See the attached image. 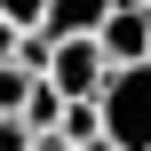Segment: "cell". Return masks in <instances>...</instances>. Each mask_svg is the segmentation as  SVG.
Returning <instances> with one entry per match:
<instances>
[{"mask_svg": "<svg viewBox=\"0 0 151 151\" xmlns=\"http://www.w3.org/2000/svg\"><path fill=\"white\" fill-rule=\"evenodd\" d=\"M32 151H72V143H56V135H40V143H32Z\"/></svg>", "mask_w": 151, "mask_h": 151, "instance_id": "30bf717a", "label": "cell"}, {"mask_svg": "<svg viewBox=\"0 0 151 151\" xmlns=\"http://www.w3.org/2000/svg\"><path fill=\"white\" fill-rule=\"evenodd\" d=\"M96 119H104V151H151V64L104 72Z\"/></svg>", "mask_w": 151, "mask_h": 151, "instance_id": "6da1fadb", "label": "cell"}, {"mask_svg": "<svg viewBox=\"0 0 151 151\" xmlns=\"http://www.w3.org/2000/svg\"><path fill=\"white\" fill-rule=\"evenodd\" d=\"M111 8H119V0H48V16H40V40H96Z\"/></svg>", "mask_w": 151, "mask_h": 151, "instance_id": "277c9868", "label": "cell"}, {"mask_svg": "<svg viewBox=\"0 0 151 151\" xmlns=\"http://www.w3.org/2000/svg\"><path fill=\"white\" fill-rule=\"evenodd\" d=\"M16 119H24V127H32V143H40V135H56V119H64V96H56L48 80H32V96H24V111H16Z\"/></svg>", "mask_w": 151, "mask_h": 151, "instance_id": "5b68a950", "label": "cell"}, {"mask_svg": "<svg viewBox=\"0 0 151 151\" xmlns=\"http://www.w3.org/2000/svg\"><path fill=\"white\" fill-rule=\"evenodd\" d=\"M96 48H104L111 72L119 64H151V8H111L104 32H96Z\"/></svg>", "mask_w": 151, "mask_h": 151, "instance_id": "3957f363", "label": "cell"}, {"mask_svg": "<svg viewBox=\"0 0 151 151\" xmlns=\"http://www.w3.org/2000/svg\"><path fill=\"white\" fill-rule=\"evenodd\" d=\"M0 151H32V127L24 119H0Z\"/></svg>", "mask_w": 151, "mask_h": 151, "instance_id": "ba28073f", "label": "cell"}, {"mask_svg": "<svg viewBox=\"0 0 151 151\" xmlns=\"http://www.w3.org/2000/svg\"><path fill=\"white\" fill-rule=\"evenodd\" d=\"M24 96H32V72H24V64H8V72H0V119H16V111H24Z\"/></svg>", "mask_w": 151, "mask_h": 151, "instance_id": "8992f818", "label": "cell"}, {"mask_svg": "<svg viewBox=\"0 0 151 151\" xmlns=\"http://www.w3.org/2000/svg\"><path fill=\"white\" fill-rule=\"evenodd\" d=\"M40 16H48V0H0V24L8 32H40Z\"/></svg>", "mask_w": 151, "mask_h": 151, "instance_id": "52a82bcc", "label": "cell"}, {"mask_svg": "<svg viewBox=\"0 0 151 151\" xmlns=\"http://www.w3.org/2000/svg\"><path fill=\"white\" fill-rule=\"evenodd\" d=\"M16 40H24V32H8V24H0V72L16 64Z\"/></svg>", "mask_w": 151, "mask_h": 151, "instance_id": "9c48e42d", "label": "cell"}, {"mask_svg": "<svg viewBox=\"0 0 151 151\" xmlns=\"http://www.w3.org/2000/svg\"><path fill=\"white\" fill-rule=\"evenodd\" d=\"M119 8H151V0H119Z\"/></svg>", "mask_w": 151, "mask_h": 151, "instance_id": "8fae6325", "label": "cell"}, {"mask_svg": "<svg viewBox=\"0 0 151 151\" xmlns=\"http://www.w3.org/2000/svg\"><path fill=\"white\" fill-rule=\"evenodd\" d=\"M104 48L96 40H48V64H40V80L64 96V104H96V88H104Z\"/></svg>", "mask_w": 151, "mask_h": 151, "instance_id": "7a4b0ae2", "label": "cell"}]
</instances>
